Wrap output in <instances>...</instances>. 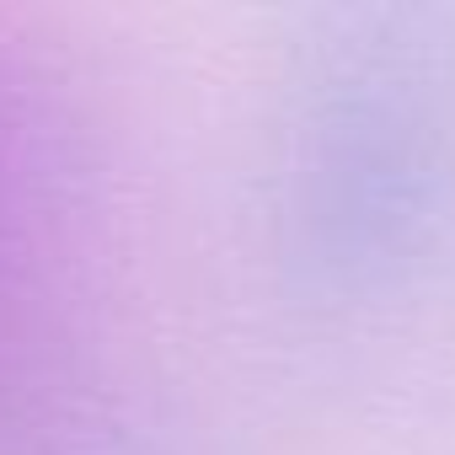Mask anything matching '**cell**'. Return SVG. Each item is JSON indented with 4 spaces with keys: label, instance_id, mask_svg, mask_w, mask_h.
<instances>
[{
    "label": "cell",
    "instance_id": "6da1fadb",
    "mask_svg": "<svg viewBox=\"0 0 455 455\" xmlns=\"http://www.w3.org/2000/svg\"><path fill=\"white\" fill-rule=\"evenodd\" d=\"M33 172L38 161L17 150V129L0 118V402L33 375L54 316L49 214Z\"/></svg>",
    "mask_w": 455,
    "mask_h": 455
}]
</instances>
